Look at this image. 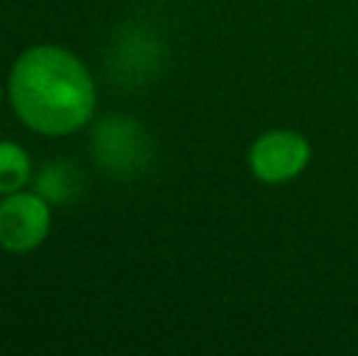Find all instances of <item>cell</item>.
Listing matches in <instances>:
<instances>
[{"label": "cell", "instance_id": "5", "mask_svg": "<svg viewBox=\"0 0 358 356\" xmlns=\"http://www.w3.org/2000/svg\"><path fill=\"white\" fill-rule=\"evenodd\" d=\"M34 185H37V193L42 195L44 200H49V203H54V205H64L78 195L80 173H78V169L69 166V164H64V162L47 164V166L37 173Z\"/></svg>", "mask_w": 358, "mask_h": 356}, {"label": "cell", "instance_id": "6", "mask_svg": "<svg viewBox=\"0 0 358 356\" xmlns=\"http://www.w3.org/2000/svg\"><path fill=\"white\" fill-rule=\"evenodd\" d=\"M32 178V159L20 144L0 142V195L22 190Z\"/></svg>", "mask_w": 358, "mask_h": 356}, {"label": "cell", "instance_id": "2", "mask_svg": "<svg viewBox=\"0 0 358 356\" xmlns=\"http://www.w3.org/2000/svg\"><path fill=\"white\" fill-rule=\"evenodd\" d=\"M49 200L34 193H10L0 200V247L10 254H27L42 247L52 232Z\"/></svg>", "mask_w": 358, "mask_h": 356}, {"label": "cell", "instance_id": "7", "mask_svg": "<svg viewBox=\"0 0 358 356\" xmlns=\"http://www.w3.org/2000/svg\"><path fill=\"white\" fill-rule=\"evenodd\" d=\"M0 100H3V88H0Z\"/></svg>", "mask_w": 358, "mask_h": 356}, {"label": "cell", "instance_id": "3", "mask_svg": "<svg viewBox=\"0 0 358 356\" xmlns=\"http://www.w3.org/2000/svg\"><path fill=\"white\" fill-rule=\"evenodd\" d=\"M93 154L98 164L110 173L129 176L137 173L151 159V139L129 118H105L95 127Z\"/></svg>", "mask_w": 358, "mask_h": 356}, {"label": "cell", "instance_id": "1", "mask_svg": "<svg viewBox=\"0 0 358 356\" xmlns=\"http://www.w3.org/2000/svg\"><path fill=\"white\" fill-rule=\"evenodd\" d=\"M8 95L24 127L44 137L83 129L98 100L88 66L57 44H39L20 54L10 69Z\"/></svg>", "mask_w": 358, "mask_h": 356}, {"label": "cell", "instance_id": "4", "mask_svg": "<svg viewBox=\"0 0 358 356\" xmlns=\"http://www.w3.org/2000/svg\"><path fill=\"white\" fill-rule=\"evenodd\" d=\"M310 147L295 132H271L261 137L251 149V169L261 180L278 183L305 169Z\"/></svg>", "mask_w": 358, "mask_h": 356}]
</instances>
